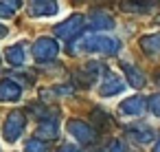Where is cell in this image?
<instances>
[{
    "mask_svg": "<svg viewBox=\"0 0 160 152\" xmlns=\"http://www.w3.org/2000/svg\"><path fill=\"white\" fill-rule=\"evenodd\" d=\"M75 51L70 53H101V55H114L121 51V42L112 35H105V33H90V35H83L77 44Z\"/></svg>",
    "mask_w": 160,
    "mask_h": 152,
    "instance_id": "1",
    "label": "cell"
},
{
    "mask_svg": "<svg viewBox=\"0 0 160 152\" xmlns=\"http://www.w3.org/2000/svg\"><path fill=\"white\" fill-rule=\"evenodd\" d=\"M24 126H27L24 112H22V110H11V112L7 115L5 123H2V137H5V141L16 143V141L22 137V132H24Z\"/></svg>",
    "mask_w": 160,
    "mask_h": 152,
    "instance_id": "2",
    "label": "cell"
},
{
    "mask_svg": "<svg viewBox=\"0 0 160 152\" xmlns=\"http://www.w3.org/2000/svg\"><path fill=\"white\" fill-rule=\"evenodd\" d=\"M31 51H33V57L38 62H48V60H55L57 57L59 44H57V40H53L48 35H42V38H38L33 42V49Z\"/></svg>",
    "mask_w": 160,
    "mask_h": 152,
    "instance_id": "3",
    "label": "cell"
},
{
    "mask_svg": "<svg viewBox=\"0 0 160 152\" xmlns=\"http://www.w3.org/2000/svg\"><path fill=\"white\" fill-rule=\"evenodd\" d=\"M83 24H86V18L79 16V14H75V16L66 18L64 22H59L55 27V35L62 38V40H72L75 35H79L83 31Z\"/></svg>",
    "mask_w": 160,
    "mask_h": 152,
    "instance_id": "4",
    "label": "cell"
},
{
    "mask_svg": "<svg viewBox=\"0 0 160 152\" xmlns=\"http://www.w3.org/2000/svg\"><path fill=\"white\" fill-rule=\"evenodd\" d=\"M66 128H68V132H70L79 143H83V145H88V143H92V141L97 139L94 128H92L90 123L81 121V119H70V121L66 123Z\"/></svg>",
    "mask_w": 160,
    "mask_h": 152,
    "instance_id": "5",
    "label": "cell"
},
{
    "mask_svg": "<svg viewBox=\"0 0 160 152\" xmlns=\"http://www.w3.org/2000/svg\"><path fill=\"white\" fill-rule=\"evenodd\" d=\"M27 14L31 18H53L59 14V5L55 0H35V3H29L27 5Z\"/></svg>",
    "mask_w": 160,
    "mask_h": 152,
    "instance_id": "6",
    "label": "cell"
},
{
    "mask_svg": "<svg viewBox=\"0 0 160 152\" xmlns=\"http://www.w3.org/2000/svg\"><path fill=\"white\" fill-rule=\"evenodd\" d=\"M123 90H125V82L118 75H114V73H108L101 79V84H99V95L101 97H116Z\"/></svg>",
    "mask_w": 160,
    "mask_h": 152,
    "instance_id": "7",
    "label": "cell"
},
{
    "mask_svg": "<svg viewBox=\"0 0 160 152\" xmlns=\"http://www.w3.org/2000/svg\"><path fill=\"white\" fill-rule=\"evenodd\" d=\"M142 110H145V99L140 95L125 97L118 106V112L125 115V117H138V115H142Z\"/></svg>",
    "mask_w": 160,
    "mask_h": 152,
    "instance_id": "8",
    "label": "cell"
},
{
    "mask_svg": "<svg viewBox=\"0 0 160 152\" xmlns=\"http://www.w3.org/2000/svg\"><path fill=\"white\" fill-rule=\"evenodd\" d=\"M22 97V86L16 84L13 79H2L0 82V101L7 104V101H18Z\"/></svg>",
    "mask_w": 160,
    "mask_h": 152,
    "instance_id": "9",
    "label": "cell"
},
{
    "mask_svg": "<svg viewBox=\"0 0 160 152\" xmlns=\"http://www.w3.org/2000/svg\"><path fill=\"white\" fill-rule=\"evenodd\" d=\"M88 27L94 31H110L114 29V18L105 11H92L88 18Z\"/></svg>",
    "mask_w": 160,
    "mask_h": 152,
    "instance_id": "10",
    "label": "cell"
},
{
    "mask_svg": "<svg viewBox=\"0 0 160 152\" xmlns=\"http://www.w3.org/2000/svg\"><path fill=\"white\" fill-rule=\"evenodd\" d=\"M5 60H7V64H9V66L20 68V66L27 62V51H24V46H22V44L7 46V51H5Z\"/></svg>",
    "mask_w": 160,
    "mask_h": 152,
    "instance_id": "11",
    "label": "cell"
},
{
    "mask_svg": "<svg viewBox=\"0 0 160 152\" xmlns=\"http://www.w3.org/2000/svg\"><path fill=\"white\" fill-rule=\"evenodd\" d=\"M38 134H40L42 139H55V137H59V123H57V117L44 119V121L38 126Z\"/></svg>",
    "mask_w": 160,
    "mask_h": 152,
    "instance_id": "12",
    "label": "cell"
},
{
    "mask_svg": "<svg viewBox=\"0 0 160 152\" xmlns=\"http://www.w3.org/2000/svg\"><path fill=\"white\" fill-rule=\"evenodd\" d=\"M123 73H125V77H127V84L129 86H134V88H140L142 84H145V73L140 71V68H136L134 64H123Z\"/></svg>",
    "mask_w": 160,
    "mask_h": 152,
    "instance_id": "13",
    "label": "cell"
},
{
    "mask_svg": "<svg viewBox=\"0 0 160 152\" xmlns=\"http://www.w3.org/2000/svg\"><path fill=\"white\" fill-rule=\"evenodd\" d=\"M140 49L147 55H160V33H149L140 38Z\"/></svg>",
    "mask_w": 160,
    "mask_h": 152,
    "instance_id": "14",
    "label": "cell"
},
{
    "mask_svg": "<svg viewBox=\"0 0 160 152\" xmlns=\"http://www.w3.org/2000/svg\"><path fill=\"white\" fill-rule=\"evenodd\" d=\"M129 134H132V139H136L138 143H149V141L153 139V130H151V128H147V126L132 128V130H129Z\"/></svg>",
    "mask_w": 160,
    "mask_h": 152,
    "instance_id": "15",
    "label": "cell"
},
{
    "mask_svg": "<svg viewBox=\"0 0 160 152\" xmlns=\"http://www.w3.org/2000/svg\"><path fill=\"white\" fill-rule=\"evenodd\" d=\"M20 9L18 0H0V18H13Z\"/></svg>",
    "mask_w": 160,
    "mask_h": 152,
    "instance_id": "16",
    "label": "cell"
},
{
    "mask_svg": "<svg viewBox=\"0 0 160 152\" xmlns=\"http://www.w3.org/2000/svg\"><path fill=\"white\" fill-rule=\"evenodd\" d=\"M24 152H46V143L42 139H31L24 145Z\"/></svg>",
    "mask_w": 160,
    "mask_h": 152,
    "instance_id": "17",
    "label": "cell"
},
{
    "mask_svg": "<svg viewBox=\"0 0 160 152\" xmlns=\"http://www.w3.org/2000/svg\"><path fill=\"white\" fill-rule=\"evenodd\" d=\"M147 108H149V112H151L153 117L160 119V95H151L149 101H147Z\"/></svg>",
    "mask_w": 160,
    "mask_h": 152,
    "instance_id": "18",
    "label": "cell"
},
{
    "mask_svg": "<svg viewBox=\"0 0 160 152\" xmlns=\"http://www.w3.org/2000/svg\"><path fill=\"white\" fill-rule=\"evenodd\" d=\"M110 152H125V145H123V141H114V143L110 145Z\"/></svg>",
    "mask_w": 160,
    "mask_h": 152,
    "instance_id": "19",
    "label": "cell"
},
{
    "mask_svg": "<svg viewBox=\"0 0 160 152\" xmlns=\"http://www.w3.org/2000/svg\"><path fill=\"white\" fill-rule=\"evenodd\" d=\"M59 152H79V148H77L75 143H64V145L59 148Z\"/></svg>",
    "mask_w": 160,
    "mask_h": 152,
    "instance_id": "20",
    "label": "cell"
},
{
    "mask_svg": "<svg viewBox=\"0 0 160 152\" xmlns=\"http://www.w3.org/2000/svg\"><path fill=\"white\" fill-rule=\"evenodd\" d=\"M9 35V29L5 27V24H0V40H2V38H7Z\"/></svg>",
    "mask_w": 160,
    "mask_h": 152,
    "instance_id": "21",
    "label": "cell"
},
{
    "mask_svg": "<svg viewBox=\"0 0 160 152\" xmlns=\"http://www.w3.org/2000/svg\"><path fill=\"white\" fill-rule=\"evenodd\" d=\"M153 152H160V141L156 143V148H153Z\"/></svg>",
    "mask_w": 160,
    "mask_h": 152,
    "instance_id": "22",
    "label": "cell"
}]
</instances>
